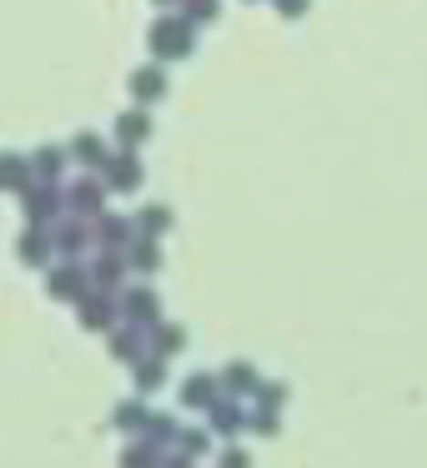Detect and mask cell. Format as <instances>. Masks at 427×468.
<instances>
[{
  "mask_svg": "<svg viewBox=\"0 0 427 468\" xmlns=\"http://www.w3.org/2000/svg\"><path fill=\"white\" fill-rule=\"evenodd\" d=\"M146 51H151V61H186V56L196 51V26L186 21L182 11L176 16H156L151 26H146Z\"/></svg>",
  "mask_w": 427,
  "mask_h": 468,
  "instance_id": "1",
  "label": "cell"
},
{
  "mask_svg": "<svg viewBox=\"0 0 427 468\" xmlns=\"http://www.w3.org/2000/svg\"><path fill=\"white\" fill-rule=\"evenodd\" d=\"M21 197H26V217H31V227H51V222L66 217V186H56V182H36L31 192H21Z\"/></svg>",
  "mask_w": 427,
  "mask_h": 468,
  "instance_id": "2",
  "label": "cell"
},
{
  "mask_svg": "<svg viewBox=\"0 0 427 468\" xmlns=\"http://www.w3.org/2000/svg\"><path fill=\"white\" fill-rule=\"evenodd\" d=\"M106 176L101 172H86V176H76L71 186H66V212H76V217H101V207H106Z\"/></svg>",
  "mask_w": 427,
  "mask_h": 468,
  "instance_id": "3",
  "label": "cell"
},
{
  "mask_svg": "<svg viewBox=\"0 0 427 468\" xmlns=\"http://www.w3.org/2000/svg\"><path fill=\"white\" fill-rule=\"evenodd\" d=\"M101 176H106V186H111V192H136V186H141V156H136L131 146H121V152L106 156Z\"/></svg>",
  "mask_w": 427,
  "mask_h": 468,
  "instance_id": "4",
  "label": "cell"
},
{
  "mask_svg": "<svg viewBox=\"0 0 427 468\" xmlns=\"http://www.w3.org/2000/svg\"><path fill=\"white\" fill-rule=\"evenodd\" d=\"M51 237H56V252L76 257V252H86V247L96 242V227H86V217L66 212L61 222H51Z\"/></svg>",
  "mask_w": 427,
  "mask_h": 468,
  "instance_id": "5",
  "label": "cell"
},
{
  "mask_svg": "<svg viewBox=\"0 0 427 468\" xmlns=\"http://www.w3.org/2000/svg\"><path fill=\"white\" fill-rule=\"evenodd\" d=\"M126 272H131V262H126L121 247H101V257L91 262V287H101V292H116Z\"/></svg>",
  "mask_w": 427,
  "mask_h": 468,
  "instance_id": "6",
  "label": "cell"
},
{
  "mask_svg": "<svg viewBox=\"0 0 427 468\" xmlns=\"http://www.w3.org/2000/svg\"><path fill=\"white\" fill-rule=\"evenodd\" d=\"M126 86H131V101H136V106L161 101V96H166V66H161V61L136 66V71H131V81H126Z\"/></svg>",
  "mask_w": 427,
  "mask_h": 468,
  "instance_id": "7",
  "label": "cell"
},
{
  "mask_svg": "<svg viewBox=\"0 0 427 468\" xmlns=\"http://www.w3.org/2000/svg\"><path fill=\"white\" fill-rule=\"evenodd\" d=\"M86 282H91V267H76V262L51 267V272H46V292H51V297H71V303H81Z\"/></svg>",
  "mask_w": 427,
  "mask_h": 468,
  "instance_id": "8",
  "label": "cell"
},
{
  "mask_svg": "<svg viewBox=\"0 0 427 468\" xmlns=\"http://www.w3.org/2000/svg\"><path fill=\"white\" fill-rule=\"evenodd\" d=\"M111 136H116V146H146V136H151V116H146V106H131V112H121L111 122Z\"/></svg>",
  "mask_w": 427,
  "mask_h": 468,
  "instance_id": "9",
  "label": "cell"
},
{
  "mask_svg": "<svg viewBox=\"0 0 427 468\" xmlns=\"http://www.w3.org/2000/svg\"><path fill=\"white\" fill-rule=\"evenodd\" d=\"M91 227H96V242L101 247H131V237H136V222L131 217H121V212H101V217H91Z\"/></svg>",
  "mask_w": 427,
  "mask_h": 468,
  "instance_id": "10",
  "label": "cell"
},
{
  "mask_svg": "<svg viewBox=\"0 0 427 468\" xmlns=\"http://www.w3.org/2000/svg\"><path fill=\"white\" fill-rule=\"evenodd\" d=\"M156 292L151 287H126L121 292V313H126V323L131 327H156Z\"/></svg>",
  "mask_w": 427,
  "mask_h": 468,
  "instance_id": "11",
  "label": "cell"
},
{
  "mask_svg": "<svg viewBox=\"0 0 427 468\" xmlns=\"http://www.w3.org/2000/svg\"><path fill=\"white\" fill-rule=\"evenodd\" d=\"M81 327L86 333H106V327L116 323V303H111V292H101V287H96V297H81Z\"/></svg>",
  "mask_w": 427,
  "mask_h": 468,
  "instance_id": "12",
  "label": "cell"
},
{
  "mask_svg": "<svg viewBox=\"0 0 427 468\" xmlns=\"http://www.w3.org/2000/svg\"><path fill=\"white\" fill-rule=\"evenodd\" d=\"M66 152H71V162H81L86 172H101V166H106V156H111V152H106V142H101L96 132H76Z\"/></svg>",
  "mask_w": 427,
  "mask_h": 468,
  "instance_id": "13",
  "label": "cell"
},
{
  "mask_svg": "<svg viewBox=\"0 0 427 468\" xmlns=\"http://www.w3.org/2000/svg\"><path fill=\"white\" fill-rule=\"evenodd\" d=\"M206 413H212V433H226V438L242 433V428L252 423V413H246L242 403H232V398H216V403L206 408Z\"/></svg>",
  "mask_w": 427,
  "mask_h": 468,
  "instance_id": "14",
  "label": "cell"
},
{
  "mask_svg": "<svg viewBox=\"0 0 427 468\" xmlns=\"http://www.w3.org/2000/svg\"><path fill=\"white\" fill-rule=\"evenodd\" d=\"M0 182H5V192H31V186H36V166H31V156L5 152V162H0Z\"/></svg>",
  "mask_w": 427,
  "mask_h": 468,
  "instance_id": "15",
  "label": "cell"
},
{
  "mask_svg": "<svg viewBox=\"0 0 427 468\" xmlns=\"http://www.w3.org/2000/svg\"><path fill=\"white\" fill-rule=\"evenodd\" d=\"M216 383H222V378H212V373H192L182 383V408H212L216 403Z\"/></svg>",
  "mask_w": 427,
  "mask_h": 468,
  "instance_id": "16",
  "label": "cell"
},
{
  "mask_svg": "<svg viewBox=\"0 0 427 468\" xmlns=\"http://www.w3.org/2000/svg\"><path fill=\"white\" fill-rule=\"evenodd\" d=\"M126 262H131V272H156L161 267V247H156V237H131V247H126Z\"/></svg>",
  "mask_w": 427,
  "mask_h": 468,
  "instance_id": "17",
  "label": "cell"
},
{
  "mask_svg": "<svg viewBox=\"0 0 427 468\" xmlns=\"http://www.w3.org/2000/svg\"><path fill=\"white\" fill-rule=\"evenodd\" d=\"M66 156H71V152H61V146H36V152H31L36 182H61V172H66Z\"/></svg>",
  "mask_w": 427,
  "mask_h": 468,
  "instance_id": "18",
  "label": "cell"
},
{
  "mask_svg": "<svg viewBox=\"0 0 427 468\" xmlns=\"http://www.w3.org/2000/svg\"><path fill=\"white\" fill-rule=\"evenodd\" d=\"M131 222H136V232H141V237H161V232H172V207H166V202H146Z\"/></svg>",
  "mask_w": 427,
  "mask_h": 468,
  "instance_id": "19",
  "label": "cell"
},
{
  "mask_svg": "<svg viewBox=\"0 0 427 468\" xmlns=\"http://www.w3.org/2000/svg\"><path fill=\"white\" fill-rule=\"evenodd\" d=\"M222 388H226L232 398H246V393H256L262 383H256V367H252V363H226V367H222Z\"/></svg>",
  "mask_w": 427,
  "mask_h": 468,
  "instance_id": "20",
  "label": "cell"
},
{
  "mask_svg": "<svg viewBox=\"0 0 427 468\" xmlns=\"http://www.w3.org/2000/svg\"><path fill=\"white\" fill-rule=\"evenodd\" d=\"M51 247H56L51 227H31V232L21 237V257H26L31 267H46V257H51Z\"/></svg>",
  "mask_w": 427,
  "mask_h": 468,
  "instance_id": "21",
  "label": "cell"
},
{
  "mask_svg": "<svg viewBox=\"0 0 427 468\" xmlns=\"http://www.w3.org/2000/svg\"><path fill=\"white\" fill-rule=\"evenodd\" d=\"M151 353H161V357H172V353H182L186 347V327H176V323H156L151 327Z\"/></svg>",
  "mask_w": 427,
  "mask_h": 468,
  "instance_id": "22",
  "label": "cell"
},
{
  "mask_svg": "<svg viewBox=\"0 0 427 468\" xmlns=\"http://www.w3.org/2000/svg\"><path fill=\"white\" fill-rule=\"evenodd\" d=\"M161 383H166L161 353H156V357H136V388H141V393H151V388H161Z\"/></svg>",
  "mask_w": 427,
  "mask_h": 468,
  "instance_id": "23",
  "label": "cell"
},
{
  "mask_svg": "<svg viewBox=\"0 0 427 468\" xmlns=\"http://www.w3.org/2000/svg\"><path fill=\"white\" fill-rule=\"evenodd\" d=\"M156 463H161V448H156L151 438H146V443H131L121 453V468H156Z\"/></svg>",
  "mask_w": 427,
  "mask_h": 468,
  "instance_id": "24",
  "label": "cell"
},
{
  "mask_svg": "<svg viewBox=\"0 0 427 468\" xmlns=\"http://www.w3.org/2000/svg\"><path fill=\"white\" fill-rule=\"evenodd\" d=\"M146 423H151L146 403H121V408H116V428H121V433H141Z\"/></svg>",
  "mask_w": 427,
  "mask_h": 468,
  "instance_id": "25",
  "label": "cell"
},
{
  "mask_svg": "<svg viewBox=\"0 0 427 468\" xmlns=\"http://www.w3.org/2000/svg\"><path fill=\"white\" fill-rule=\"evenodd\" d=\"M182 16L192 26H212L222 16V0H182Z\"/></svg>",
  "mask_w": 427,
  "mask_h": 468,
  "instance_id": "26",
  "label": "cell"
},
{
  "mask_svg": "<svg viewBox=\"0 0 427 468\" xmlns=\"http://www.w3.org/2000/svg\"><path fill=\"white\" fill-rule=\"evenodd\" d=\"M111 357L136 363V357H141V327H131V333H111Z\"/></svg>",
  "mask_w": 427,
  "mask_h": 468,
  "instance_id": "27",
  "label": "cell"
},
{
  "mask_svg": "<svg viewBox=\"0 0 427 468\" xmlns=\"http://www.w3.org/2000/svg\"><path fill=\"white\" fill-rule=\"evenodd\" d=\"M146 438H151L156 448L176 443V438H182V433H176V418H172V413H151V423H146Z\"/></svg>",
  "mask_w": 427,
  "mask_h": 468,
  "instance_id": "28",
  "label": "cell"
},
{
  "mask_svg": "<svg viewBox=\"0 0 427 468\" xmlns=\"http://www.w3.org/2000/svg\"><path fill=\"white\" fill-rule=\"evenodd\" d=\"M246 428H252V433H262V438L282 433V423H276V408H256V413H252V423H246Z\"/></svg>",
  "mask_w": 427,
  "mask_h": 468,
  "instance_id": "29",
  "label": "cell"
},
{
  "mask_svg": "<svg viewBox=\"0 0 427 468\" xmlns=\"http://www.w3.org/2000/svg\"><path fill=\"white\" fill-rule=\"evenodd\" d=\"M176 448H186L192 458L206 453V428H182V438H176Z\"/></svg>",
  "mask_w": 427,
  "mask_h": 468,
  "instance_id": "30",
  "label": "cell"
},
{
  "mask_svg": "<svg viewBox=\"0 0 427 468\" xmlns=\"http://www.w3.org/2000/svg\"><path fill=\"white\" fill-rule=\"evenodd\" d=\"M256 403H262V408H282L286 403V383H262V388H256Z\"/></svg>",
  "mask_w": 427,
  "mask_h": 468,
  "instance_id": "31",
  "label": "cell"
},
{
  "mask_svg": "<svg viewBox=\"0 0 427 468\" xmlns=\"http://www.w3.org/2000/svg\"><path fill=\"white\" fill-rule=\"evenodd\" d=\"M276 5V16H282V21H297V16H307V0H272Z\"/></svg>",
  "mask_w": 427,
  "mask_h": 468,
  "instance_id": "32",
  "label": "cell"
},
{
  "mask_svg": "<svg viewBox=\"0 0 427 468\" xmlns=\"http://www.w3.org/2000/svg\"><path fill=\"white\" fill-rule=\"evenodd\" d=\"M222 468H252V458H246L242 448H226V453H222Z\"/></svg>",
  "mask_w": 427,
  "mask_h": 468,
  "instance_id": "33",
  "label": "cell"
},
{
  "mask_svg": "<svg viewBox=\"0 0 427 468\" xmlns=\"http://www.w3.org/2000/svg\"><path fill=\"white\" fill-rule=\"evenodd\" d=\"M166 468H192V453H186V448H176V453L166 458Z\"/></svg>",
  "mask_w": 427,
  "mask_h": 468,
  "instance_id": "34",
  "label": "cell"
},
{
  "mask_svg": "<svg viewBox=\"0 0 427 468\" xmlns=\"http://www.w3.org/2000/svg\"><path fill=\"white\" fill-rule=\"evenodd\" d=\"M156 5H182V0H156Z\"/></svg>",
  "mask_w": 427,
  "mask_h": 468,
  "instance_id": "35",
  "label": "cell"
}]
</instances>
